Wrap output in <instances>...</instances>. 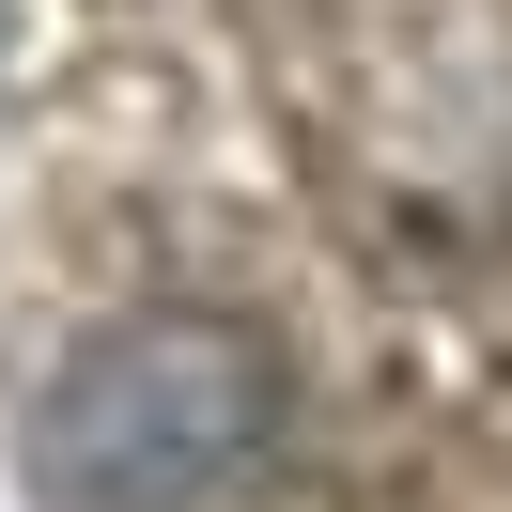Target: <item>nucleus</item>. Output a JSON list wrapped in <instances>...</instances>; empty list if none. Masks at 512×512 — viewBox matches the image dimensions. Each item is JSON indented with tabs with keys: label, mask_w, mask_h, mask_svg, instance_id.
I'll use <instances>...</instances> for the list:
<instances>
[{
	"label": "nucleus",
	"mask_w": 512,
	"mask_h": 512,
	"mask_svg": "<svg viewBox=\"0 0 512 512\" xmlns=\"http://www.w3.org/2000/svg\"><path fill=\"white\" fill-rule=\"evenodd\" d=\"M280 450V342L233 311H109L16 404L47 512H202Z\"/></svg>",
	"instance_id": "f257e3e1"
}]
</instances>
